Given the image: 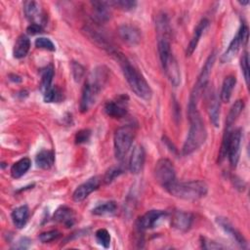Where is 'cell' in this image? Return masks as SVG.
Instances as JSON below:
<instances>
[{
	"mask_svg": "<svg viewBox=\"0 0 250 250\" xmlns=\"http://www.w3.org/2000/svg\"><path fill=\"white\" fill-rule=\"evenodd\" d=\"M199 98L190 95L188 106V113L189 119V129L188 137L183 146V154L188 155L197 150L206 141L207 132L201 115L198 111Z\"/></svg>",
	"mask_w": 250,
	"mask_h": 250,
	"instance_id": "obj_1",
	"label": "cell"
},
{
	"mask_svg": "<svg viewBox=\"0 0 250 250\" xmlns=\"http://www.w3.org/2000/svg\"><path fill=\"white\" fill-rule=\"evenodd\" d=\"M113 55L119 62L124 77L129 84L131 90L143 100H150L152 96V91L142 73H140V71L134 65H132L131 62L118 51H116Z\"/></svg>",
	"mask_w": 250,
	"mask_h": 250,
	"instance_id": "obj_2",
	"label": "cell"
},
{
	"mask_svg": "<svg viewBox=\"0 0 250 250\" xmlns=\"http://www.w3.org/2000/svg\"><path fill=\"white\" fill-rule=\"evenodd\" d=\"M107 78V69L104 66L97 67L89 76L82 91L80 109L85 112L96 103L99 93L101 92Z\"/></svg>",
	"mask_w": 250,
	"mask_h": 250,
	"instance_id": "obj_3",
	"label": "cell"
},
{
	"mask_svg": "<svg viewBox=\"0 0 250 250\" xmlns=\"http://www.w3.org/2000/svg\"><path fill=\"white\" fill-rule=\"evenodd\" d=\"M166 190L175 197L185 200H198L204 197L208 192V186L205 182L194 180L187 182L175 181Z\"/></svg>",
	"mask_w": 250,
	"mask_h": 250,
	"instance_id": "obj_4",
	"label": "cell"
},
{
	"mask_svg": "<svg viewBox=\"0 0 250 250\" xmlns=\"http://www.w3.org/2000/svg\"><path fill=\"white\" fill-rule=\"evenodd\" d=\"M157 49L163 70L171 84L177 87L181 82V73L178 62L171 51L170 39L158 38Z\"/></svg>",
	"mask_w": 250,
	"mask_h": 250,
	"instance_id": "obj_5",
	"label": "cell"
},
{
	"mask_svg": "<svg viewBox=\"0 0 250 250\" xmlns=\"http://www.w3.org/2000/svg\"><path fill=\"white\" fill-rule=\"evenodd\" d=\"M135 136L136 130L132 125H124L117 128L113 138L114 153L117 159H124L133 145Z\"/></svg>",
	"mask_w": 250,
	"mask_h": 250,
	"instance_id": "obj_6",
	"label": "cell"
},
{
	"mask_svg": "<svg viewBox=\"0 0 250 250\" xmlns=\"http://www.w3.org/2000/svg\"><path fill=\"white\" fill-rule=\"evenodd\" d=\"M154 177L160 186L167 188L176 181V173L173 163L167 158H160L154 167Z\"/></svg>",
	"mask_w": 250,
	"mask_h": 250,
	"instance_id": "obj_7",
	"label": "cell"
},
{
	"mask_svg": "<svg viewBox=\"0 0 250 250\" xmlns=\"http://www.w3.org/2000/svg\"><path fill=\"white\" fill-rule=\"evenodd\" d=\"M241 139H242V131L240 128H237L231 131L229 144H228L227 155L229 156L230 166L233 168L236 167L239 160Z\"/></svg>",
	"mask_w": 250,
	"mask_h": 250,
	"instance_id": "obj_8",
	"label": "cell"
},
{
	"mask_svg": "<svg viewBox=\"0 0 250 250\" xmlns=\"http://www.w3.org/2000/svg\"><path fill=\"white\" fill-rule=\"evenodd\" d=\"M166 215H167L166 212L163 210L147 211L143 216H141L136 223V227H137L139 232L153 229L158 224V222L161 220V218L165 217Z\"/></svg>",
	"mask_w": 250,
	"mask_h": 250,
	"instance_id": "obj_9",
	"label": "cell"
},
{
	"mask_svg": "<svg viewBox=\"0 0 250 250\" xmlns=\"http://www.w3.org/2000/svg\"><path fill=\"white\" fill-rule=\"evenodd\" d=\"M100 184H101V179L98 176L88 179L86 182H84L83 184H81L76 188V189L72 194L73 200L76 202L83 201L85 198L89 196L90 193L95 191L100 187Z\"/></svg>",
	"mask_w": 250,
	"mask_h": 250,
	"instance_id": "obj_10",
	"label": "cell"
},
{
	"mask_svg": "<svg viewBox=\"0 0 250 250\" xmlns=\"http://www.w3.org/2000/svg\"><path fill=\"white\" fill-rule=\"evenodd\" d=\"M207 111L211 123L218 127L220 125V99L214 89H210L207 93Z\"/></svg>",
	"mask_w": 250,
	"mask_h": 250,
	"instance_id": "obj_11",
	"label": "cell"
},
{
	"mask_svg": "<svg viewBox=\"0 0 250 250\" xmlns=\"http://www.w3.org/2000/svg\"><path fill=\"white\" fill-rule=\"evenodd\" d=\"M215 60H216V53L215 52H212L209 57L207 58L199 75H198V78H197V81L194 85V89H196L197 91L203 93L206 88H207V85H208V82H209V76H210V73H211V70H212V67L214 65V62H215Z\"/></svg>",
	"mask_w": 250,
	"mask_h": 250,
	"instance_id": "obj_12",
	"label": "cell"
},
{
	"mask_svg": "<svg viewBox=\"0 0 250 250\" xmlns=\"http://www.w3.org/2000/svg\"><path fill=\"white\" fill-rule=\"evenodd\" d=\"M216 222L218 226L241 248H247V241L243 237V235L229 222L226 218L218 217L216 218Z\"/></svg>",
	"mask_w": 250,
	"mask_h": 250,
	"instance_id": "obj_13",
	"label": "cell"
},
{
	"mask_svg": "<svg viewBox=\"0 0 250 250\" xmlns=\"http://www.w3.org/2000/svg\"><path fill=\"white\" fill-rule=\"evenodd\" d=\"M105 113L113 118H121L127 114V102L124 96H120L115 101H108L104 104Z\"/></svg>",
	"mask_w": 250,
	"mask_h": 250,
	"instance_id": "obj_14",
	"label": "cell"
},
{
	"mask_svg": "<svg viewBox=\"0 0 250 250\" xmlns=\"http://www.w3.org/2000/svg\"><path fill=\"white\" fill-rule=\"evenodd\" d=\"M118 33L122 41L129 46H136L141 42V32L134 25L124 23L119 26Z\"/></svg>",
	"mask_w": 250,
	"mask_h": 250,
	"instance_id": "obj_15",
	"label": "cell"
},
{
	"mask_svg": "<svg viewBox=\"0 0 250 250\" xmlns=\"http://www.w3.org/2000/svg\"><path fill=\"white\" fill-rule=\"evenodd\" d=\"M146 151L143 146L137 145L134 146L130 159H129V170L132 174H139L145 163Z\"/></svg>",
	"mask_w": 250,
	"mask_h": 250,
	"instance_id": "obj_16",
	"label": "cell"
},
{
	"mask_svg": "<svg viewBox=\"0 0 250 250\" xmlns=\"http://www.w3.org/2000/svg\"><path fill=\"white\" fill-rule=\"evenodd\" d=\"M191 223H192V215L188 212L177 210L172 214L171 226L180 231L188 230L191 227Z\"/></svg>",
	"mask_w": 250,
	"mask_h": 250,
	"instance_id": "obj_17",
	"label": "cell"
},
{
	"mask_svg": "<svg viewBox=\"0 0 250 250\" xmlns=\"http://www.w3.org/2000/svg\"><path fill=\"white\" fill-rule=\"evenodd\" d=\"M23 12L26 19L32 23L43 24L44 16L39 4L35 1H25L23 3Z\"/></svg>",
	"mask_w": 250,
	"mask_h": 250,
	"instance_id": "obj_18",
	"label": "cell"
},
{
	"mask_svg": "<svg viewBox=\"0 0 250 250\" xmlns=\"http://www.w3.org/2000/svg\"><path fill=\"white\" fill-rule=\"evenodd\" d=\"M91 4L93 9V16L98 22L103 23L110 19L111 6L109 5L108 1H93Z\"/></svg>",
	"mask_w": 250,
	"mask_h": 250,
	"instance_id": "obj_19",
	"label": "cell"
},
{
	"mask_svg": "<svg viewBox=\"0 0 250 250\" xmlns=\"http://www.w3.org/2000/svg\"><path fill=\"white\" fill-rule=\"evenodd\" d=\"M209 25V21L207 19H202L196 25V27L194 28V31H193V34L191 36V39L187 47V56H191L193 54V52L195 51L197 45H198V42L204 32V30L207 28V26Z\"/></svg>",
	"mask_w": 250,
	"mask_h": 250,
	"instance_id": "obj_20",
	"label": "cell"
},
{
	"mask_svg": "<svg viewBox=\"0 0 250 250\" xmlns=\"http://www.w3.org/2000/svg\"><path fill=\"white\" fill-rule=\"evenodd\" d=\"M53 219L58 223L63 224L66 228H69L75 223V214L69 207L61 206L55 211Z\"/></svg>",
	"mask_w": 250,
	"mask_h": 250,
	"instance_id": "obj_21",
	"label": "cell"
},
{
	"mask_svg": "<svg viewBox=\"0 0 250 250\" xmlns=\"http://www.w3.org/2000/svg\"><path fill=\"white\" fill-rule=\"evenodd\" d=\"M30 48L29 38L25 34H21L18 37L13 48V55L16 59H21L25 57Z\"/></svg>",
	"mask_w": 250,
	"mask_h": 250,
	"instance_id": "obj_22",
	"label": "cell"
},
{
	"mask_svg": "<svg viewBox=\"0 0 250 250\" xmlns=\"http://www.w3.org/2000/svg\"><path fill=\"white\" fill-rule=\"evenodd\" d=\"M156 31L158 38H168L171 36V28L169 23V19L166 14L161 13L156 18Z\"/></svg>",
	"mask_w": 250,
	"mask_h": 250,
	"instance_id": "obj_23",
	"label": "cell"
},
{
	"mask_svg": "<svg viewBox=\"0 0 250 250\" xmlns=\"http://www.w3.org/2000/svg\"><path fill=\"white\" fill-rule=\"evenodd\" d=\"M28 215H29V210L26 205H22L14 209L11 217L15 227L18 229L23 228L28 220Z\"/></svg>",
	"mask_w": 250,
	"mask_h": 250,
	"instance_id": "obj_24",
	"label": "cell"
},
{
	"mask_svg": "<svg viewBox=\"0 0 250 250\" xmlns=\"http://www.w3.org/2000/svg\"><path fill=\"white\" fill-rule=\"evenodd\" d=\"M55 161V155L52 150L42 149L35 156V163L41 169H50Z\"/></svg>",
	"mask_w": 250,
	"mask_h": 250,
	"instance_id": "obj_25",
	"label": "cell"
},
{
	"mask_svg": "<svg viewBox=\"0 0 250 250\" xmlns=\"http://www.w3.org/2000/svg\"><path fill=\"white\" fill-rule=\"evenodd\" d=\"M236 83V78L233 75H229L227 76L222 84V89L220 93V100L223 103H228L230 100L232 90L235 86Z\"/></svg>",
	"mask_w": 250,
	"mask_h": 250,
	"instance_id": "obj_26",
	"label": "cell"
},
{
	"mask_svg": "<svg viewBox=\"0 0 250 250\" xmlns=\"http://www.w3.org/2000/svg\"><path fill=\"white\" fill-rule=\"evenodd\" d=\"M243 45L242 41L239 37L238 34H236L233 39L230 41L228 49L226 50V52L222 55L221 57V62H229V61H231L233 59V57L237 54L240 46Z\"/></svg>",
	"mask_w": 250,
	"mask_h": 250,
	"instance_id": "obj_27",
	"label": "cell"
},
{
	"mask_svg": "<svg viewBox=\"0 0 250 250\" xmlns=\"http://www.w3.org/2000/svg\"><path fill=\"white\" fill-rule=\"evenodd\" d=\"M31 166V161L27 157H23L17 162L13 164L11 167V175L14 179H19L22 177L30 168Z\"/></svg>",
	"mask_w": 250,
	"mask_h": 250,
	"instance_id": "obj_28",
	"label": "cell"
},
{
	"mask_svg": "<svg viewBox=\"0 0 250 250\" xmlns=\"http://www.w3.org/2000/svg\"><path fill=\"white\" fill-rule=\"evenodd\" d=\"M243 108H244V102L242 100L236 101L231 105L226 119V127H232L233 123L236 121L237 117L240 115Z\"/></svg>",
	"mask_w": 250,
	"mask_h": 250,
	"instance_id": "obj_29",
	"label": "cell"
},
{
	"mask_svg": "<svg viewBox=\"0 0 250 250\" xmlns=\"http://www.w3.org/2000/svg\"><path fill=\"white\" fill-rule=\"evenodd\" d=\"M117 209V205L114 201H106L103 204H100L96 206L92 213L96 216H109L113 215Z\"/></svg>",
	"mask_w": 250,
	"mask_h": 250,
	"instance_id": "obj_30",
	"label": "cell"
},
{
	"mask_svg": "<svg viewBox=\"0 0 250 250\" xmlns=\"http://www.w3.org/2000/svg\"><path fill=\"white\" fill-rule=\"evenodd\" d=\"M54 77V68L52 65H49L42 69L41 71V82H40V90L42 93L46 92L48 89L52 87V80Z\"/></svg>",
	"mask_w": 250,
	"mask_h": 250,
	"instance_id": "obj_31",
	"label": "cell"
},
{
	"mask_svg": "<svg viewBox=\"0 0 250 250\" xmlns=\"http://www.w3.org/2000/svg\"><path fill=\"white\" fill-rule=\"evenodd\" d=\"M108 3L110 6L123 11H132L137 6V2L135 0H111L108 1Z\"/></svg>",
	"mask_w": 250,
	"mask_h": 250,
	"instance_id": "obj_32",
	"label": "cell"
},
{
	"mask_svg": "<svg viewBox=\"0 0 250 250\" xmlns=\"http://www.w3.org/2000/svg\"><path fill=\"white\" fill-rule=\"evenodd\" d=\"M97 242L104 248H108L110 245V234L105 229H100L95 233Z\"/></svg>",
	"mask_w": 250,
	"mask_h": 250,
	"instance_id": "obj_33",
	"label": "cell"
},
{
	"mask_svg": "<svg viewBox=\"0 0 250 250\" xmlns=\"http://www.w3.org/2000/svg\"><path fill=\"white\" fill-rule=\"evenodd\" d=\"M123 171L124 170L120 165L110 167L104 174V182L105 184H110L112 181H114V179H116L118 176H120L123 173Z\"/></svg>",
	"mask_w": 250,
	"mask_h": 250,
	"instance_id": "obj_34",
	"label": "cell"
},
{
	"mask_svg": "<svg viewBox=\"0 0 250 250\" xmlns=\"http://www.w3.org/2000/svg\"><path fill=\"white\" fill-rule=\"evenodd\" d=\"M43 98L46 103L57 102L61 98V92L57 87H51L46 92L43 93Z\"/></svg>",
	"mask_w": 250,
	"mask_h": 250,
	"instance_id": "obj_35",
	"label": "cell"
},
{
	"mask_svg": "<svg viewBox=\"0 0 250 250\" xmlns=\"http://www.w3.org/2000/svg\"><path fill=\"white\" fill-rule=\"evenodd\" d=\"M240 66L242 69V73L247 85H249V58L247 52L243 53L240 59Z\"/></svg>",
	"mask_w": 250,
	"mask_h": 250,
	"instance_id": "obj_36",
	"label": "cell"
},
{
	"mask_svg": "<svg viewBox=\"0 0 250 250\" xmlns=\"http://www.w3.org/2000/svg\"><path fill=\"white\" fill-rule=\"evenodd\" d=\"M35 46L40 49H45L48 51H55L56 47L54 43L49 39L45 37H39L35 40Z\"/></svg>",
	"mask_w": 250,
	"mask_h": 250,
	"instance_id": "obj_37",
	"label": "cell"
},
{
	"mask_svg": "<svg viewBox=\"0 0 250 250\" xmlns=\"http://www.w3.org/2000/svg\"><path fill=\"white\" fill-rule=\"evenodd\" d=\"M60 236H61V232L59 230L54 229V230H49V231H46V232H42L39 235V240L43 243H48V242H51L53 240H56Z\"/></svg>",
	"mask_w": 250,
	"mask_h": 250,
	"instance_id": "obj_38",
	"label": "cell"
},
{
	"mask_svg": "<svg viewBox=\"0 0 250 250\" xmlns=\"http://www.w3.org/2000/svg\"><path fill=\"white\" fill-rule=\"evenodd\" d=\"M71 72H72L74 80L79 82L81 80V78L83 77L85 71H84V67L79 62H71Z\"/></svg>",
	"mask_w": 250,
	"mask_h": 250,
	"instance_id": "obj_39",
	"label": "cell"
},
{
	"mask_svg": "<svg viewBox=\"0 0 250 250\" xmlns=\"http://www.w3.org/2000/svg\"><path fill=\"white\" fill-rule=\"evenodd\" d=\"M91 131L88 129L80 130L75 135V143L76 144H84L90 140Z\"/></svg>",
	"mask_w": 250,
	"mask_h": 250,
	"instance_id": "obj_40",
	"label": "cell"
},
{
	"mask_svg": "<svg viewBox=\"0 0 250 250\" xmlns=\"http://www.w3.org/2000/svg\"><path fill=\"white\" fill-rule=\"evenodd\" d=\"M201 245L203 248L205 249H219V248H224L221 244L213 241V240H210V239H207L205 237H201Z\"/></svg>",
	"mask_w": 250,
	"mask_h": 250,
	"instance_id": "obj_41",
	"label": "cell"
},
{
	"mask_svg": "<svg viewBox=\"0 0 250 250\" xmlns=\"http://www.w3.org/2000/svg\"><path fill=\"white\" fill-rule=\"evenodd\" d=\"M30 245V240L27 237H21L20 238L17 242H15V244L13 245V249H27Z\"/></svg>",
	"mask_w": 250,
	"mask_h": 250,
	"instance_id": "obj_42",
	"label": "cell"
},
{
	"mask_svg": "<svg viewBox=\"0 0 250 250\" xmlns=\"http://www.w3.org/2000/svg\"><path fill=\"white\" fill-rule=\"evenodd\" d=\"M237 34L239 35L241 41H242V44L243 45H246L247 41H248V36H249V31H248V26L245 25V24H242L237 32Z\"/></svg>",
	"mask_w": 250,
	"mask_h": 250,
	"instance_id": "obj_43",
	"label": "cell"
},
{
	"mask_svg": "<svg viewBox=\"0 0 250 250\" xmlns=\"http://www.w3.org/2000/svg\"><path fill=\"white\" fill-rule=\"evenodd\" d=\"M26 31H27L28 34H31V35L38 34V33H41L43 31V26L41 24H38V23H30L27 26Z\"/></svg>",
	"mask_w": 250,
	"mask_h": 250,
	"instance_id": "obj_44",
	"label": "cell"
},
{
	"mask_svg": "<svg viewBox=\"0 0 250 250\" xmlns=\"http://www.w3.org/2000/svg\"><path fill=\"white\" fill-rule=\"evenodd\" d=\"M249 3V1H244V2H239V4L241 5H247Z\"/></svg>",
	"mask_w": 250,
	"mask_h": 250,
	"instance_id": "obj_45",
	"label": "cell"
}]
</instances>
